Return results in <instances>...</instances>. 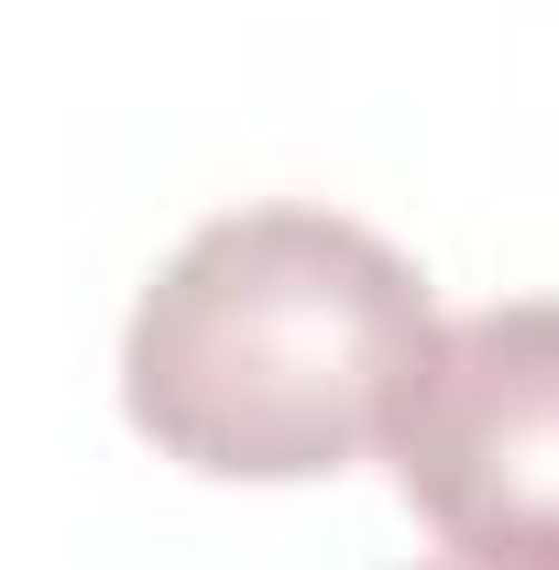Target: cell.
<instances>
[{"mask_svg": "<svg viewBox=\"0 0 559 570\" xmlns=\"http://www.w3.org/2000/svg\"><path fill=\"white\" fill-rule=\"evenodd\" d=\"M439 341L428 275L341 209L264 198L198 219L121 330V417L209 483H330Z\"/></svg>", "mask_w": 559, "mask_h": 570, "instance_id": "6da1fadb", "label": "cell"}, {"mask_svg": "<svg viewBox=\"0 0 559 570\" xmlns=\"http://www.w3.org/2000/svg\"><path fill=\"white\" fill-rule=\"evenodd\" d=\"M384 461L461 570H559V296L450 318L384 417Z\"/></svg>", "mask_w": 559, "mask_h": 570, "instance_id": "7a4b0ae2", "label": "cell"}, {"mask_svg": "<svg viewBox=\"0 0 559 570\" xmlns=\"http://www.w3.org/2000/svg\"><path fill=\"white\" fill-rule=\"evenodd\" d=\"M428 570H461V560H428Z\"/></svg>", "mask_w": 559, "mask_h": 570, "instance_id": "3957f363", "label": "cell"}]
</instances>
